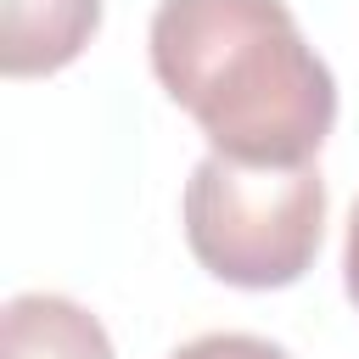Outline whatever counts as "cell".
I'll return each mask as SVG.
<instances>
[{
	"instance_id": "4",
	"label": "cell",
	"mask_w": 359,
	"mask_h": 359,
	"mask_svg": "<svg viewBox=\"0 0 359 359\" xmlns=\"http://www.w3.org/2000/svg\"><path fill=\"white\" fill-rule=\"evenodd\" d=\"M0 359H118L107 325L62 292H17L0 314Z\"/></svg>"
},
{
	"instance_id": "1",
	"label": "cell",
	"mask_w": 359,
	"mask_h": 359,
	"mask_svg": "<svg viewBox=\"0 0 359 359\" xmlns=\"http://www.w3.org/2000/svg\"><path fill=\"white\" fill-rule=\"evenodd\" d=\"M146 56L219 157L292 168L337 129V79L286 0H157Z\"/></svg>"
},
{
	"instance_id": "6",
	"label": "cell",
	"mask_w": 359,
	"mask_h": 359,
	"mask_svg": "<svg viewBox=\"0 0 359 359\" xmlns=\"http://www.w3.org/2000/svg\"><path fill=\"white\" fill-rule=\"evenodd\" d=\"M342 286H348V303L359 309V202H353L348 236H342Z\"/></svg>"
},
{
	"instance_id": "3",
	"label": "cell",
	"mask_w": 359,
	"mask_h": 359,
	"mask_svg": "<svg viewBox=\"0 0 359 359\" xmlns=\"http://www.w3.org/2000/svg\"><path fill=\"white\" fill-rule=\"evenodd\" d=\"M101 28V0H0V73L45 79L84 56Z\"/></svg>"
},
{
	"instance_id": "2",
	"label": "cell",
	"mask_w": 359,
	"mask_h": 359,
	"mask_svg": "<svg viewBox=\"0 0 359 359\" xmlns=\"http://www.w3.org/2000/svg\"><path fill=\"white\" fill-rule=\"evenodd\" d=\"M191 258L241 292L297 286L325 236V180L314 163L269 168L208 151L180 196Z\"/></svg>"
},
{
	"instance_id": "5",
	"label": "cell",
	"mask_w": 359,
	"mask_h": 359,
	"mask_svg": "<svg viewBox=\"0 0 359 359\" xmlns=\"http://www.w3.org/2000/svg\"><path fill=\"white\" fill-rule=\"evenodd\" d=\"M168 359H292V353L269 337H252V331H208V337L180 342Z\"/></svg>"
}]
</instances>
